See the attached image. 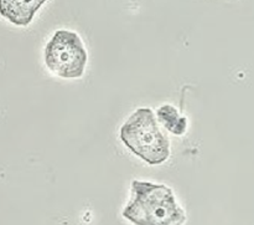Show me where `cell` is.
Segmentation results:
<instances>
[{
	"mask_svg": "<svg viewBox=\"0 0 254 225\" xmlns=\"http://www.w3.org/2000/svg\"><path fill=\"white\" fill-rule=\"evenodd\" d=\"M130 201L122 216L133 225H184L185 211L179 206L174 191L165 184L134 179Z\"/></svg>",
	"mask_w": 254,
	"mask_h": 225,
	"instance_id": "obj_1",
	"label": "cell"
},
{
	"mask_svg": "<svg viewBox=\"0 0 254 225\" xmlns=\"http://www.w3.org/2000/svg\"><path fill=\"white\" fill-rule=\"evenodd\" d=\"M124 146L149 166H160L170 157V142L156 121L155 112L148 107L135 110L119 131Z\"/></svg>",
	"mask_w": 254,
	"mask_h": 225,
	"instance_id": "obj_2",
	"label": "cell"
},
{
	"mask_svg": "<svg viewBox=\"0 0 254 225\" xmlns=\"http://www.w3.org/2000/svg\"><path fill=\"white\" fill-rule=\"evenodd\" d=\"M45 65L62 79H81L84 75L88 54L81 37L71 30H57L45 47Z\"/></svg>",
	"mask_w": 254,
	"mask_h": 225,
	"instance_id": "obj_3",
	"label": "cell"
},
{
	"mask_svg": "<svg viewBox=\"0 0 254 225\" xmlns=\"http://www.w3.org/2000/svg\"><path fill=\"white\" fill-rule=\"evenodd\" d=\"M47 0H0V15L16 26H27Z\"/></svg>",
	"mask_w": 254,
	"mask_h": 225,
	"instance_id": "obj_4",
	"label": "cell"
},
{
	"mask_svg": "<svg viewBox=\"0 0 254 225\" xmlns=\"http://www.w3.org/2000/svg\"><path fill=\"white\" fill-rule=\"evenodd\" d=\"M155 117L158 123L175 136H183L188 129V118L181 116L173 105L165 104L159 107Z\"/></svg>",
	"mask_w": 254,
	"mask_h": 225,
	"instance_id": "obj_5",
	"label": "cell"
}]
</instances>
